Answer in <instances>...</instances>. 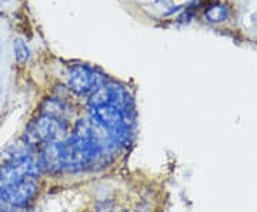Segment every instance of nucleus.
Segmentation results:
<instances>
[{"instance_id":"nucleus-3","label":"nucleus","mask_w":257,"mask_h":212,"mask_svg":"<svg viewBox=\"0 0 257 212\" xmlns=\"http://www.w3.org/2000/svg\"><path fill=\"white\" fill-rule=\"evenodd\" d=\"M106 83L104 76L97 73L94 68L84 64L72 66L67 72L69 88L79 96H90L101 84Z\"/></svg>"},{"instance_id":"nucleus-5","label":"nucleus","mask_w":257,"mask_h":212,"mask_svg":"<svg viewBox=\"0 0 257 212\" xmlns=\"http://www.w3.org/2000/svg\"><path fill=\"white\" fill-rule=\"evenodd\" d=\"M39 157H40V161H42L43 170H46V171H50V172H60V171L64 170L62 141L45 144Z\"/></svg>"},{"instance_id":"nucleus-1","label":"nucleus","mask_w":257,"mask_h":212,"mask_svg":"<svg viewBox=\"0 0 257 212\" xmlns=\"http://www.w3.org/2000/svg\"><path fill=\"white\" fill-rule=\"evenodd\" d=\"M132 111L114 106H101L90 108L92 120L104 128L117 146H127L132 140Z\"/></svg>"},{"instance_id":"nucleus-4","label":"nucleus","mask_w":257,"mask_h":212,"mask_svg":"<svg viewBox=\"0 0 257 212\" xmlns=\"http://www.w3.org/2000/svg\"><path fill=\"white\" fill-rule=\"evenodd\" d=\"M39 194V185L36 178H25L16 184L5 186L3 191V202L12 206L23 208L32 202Z\"/></svg>"},{"instance_id":"nucleus-6","label":"nucleus","mask_w":257,"mask_h":212,"mask_svg":"<svg viewBox=\"0 0 257 212\" xmlns=\"http://www.w3.org/2000/svg\"><path fill=\"white\" fill-rule=\"evenodd\" d=\"M229 18V9L220 2H213L204 12V18L209 23H221Z\"/></svg>"},{"instance_id":"nucleus-7","label":"nucleus","mask_w":257,"mask_h":212,"mask_svg":"<svg viewBox=\"0 0 257 212\" xmlns=\"http://www.w3.org/2000/svg\"><path fill=\"white\" fill-rule=\"evenodd\" d=\"M15 54L19 63H26L30 58V50L28 44L23 40H16L15 42Z\"/></svg>"},{"instance_id":"nucleus-2","label":"nucleus","mask_w":257,"mask_h":212,"mask_svg":"<svg viewBox=\"0 0 257 212\" xmlns=\"http://www.w3.org/2000/svg\"><path fill=\"white\" fill-rule=\"evenodd\" d=\"M66 131H67L66 121L52 116L40 114L36 120L29 124L25 134V141L30 146H37V144L45 146L49 142H56L62 140Z\"/></svg>"}]
</instances>
